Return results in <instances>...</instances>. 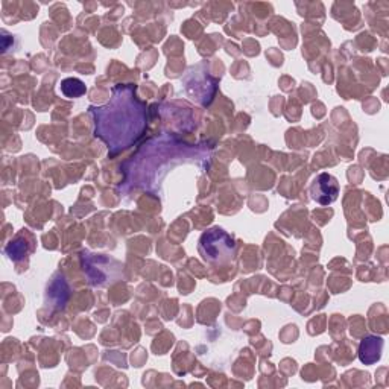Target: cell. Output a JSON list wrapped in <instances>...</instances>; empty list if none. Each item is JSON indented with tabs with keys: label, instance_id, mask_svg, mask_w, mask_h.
Instances as JSON below:
<instances>
[{
	"label": "cell",
	"instance_id": "obj_5",
	"mask_svg": "<svg viewBox=\"0 0 389 389\" xmlns=\"http://www.w3.org/2000/svg\"><path fill=\"white\" fill-rule=\"evenodd\" d=\"M61 92L69 99H75V97H81L85 94L87 87L78 78H66L64 81H61Z\"/></svg>",
	"mask_w": 389,
	"mask_h": 389
},
{
	"label": "cell",
	"instance_id": "obj_6",
	"mask_svg": "<svg viewBox=\"0 0 389 389\" xmlns=\"http://www.w3.org/2000/svg\"><path fill=\"white\" fill-rule=\"evenodd\" d=\"M6 252L9 254V257H11L13 260H18L22 259L25 256L26 252V242L23 243V240H16V242H11L6 248Z\"/></svg>",
	"mask_w": 389,
	"mask_h": 389
},
{
	"label": "cell",
	"instance_id": "obj_4",
	"mask_svg": "<svg viewBox=\"0 0 389 389\" xmlns=\"http://www.w3.org/2000/svg\"><path fill=\"white\" fill-rule=\"evenodd\" d=\"M383 339L378 336H368L362 340L361 347H359V357H361L362 364L373 365L382 356Z\"/></svg>",
	"mask_w": 389,
	"mask_h": 389
},
{
	"label": "cell",
	"instance_id": "obj_2",
	"mask_svg": "<svg viewBox=\"0 0 389 389\" xmlns=\"http://www.w3.org/2000/svg\"><path fill=\"white\" fill-rule=\"evenodd\" d=\"M199 254L209 264H227L236 254V240L221 228H211L199 239Z\"/></svg>",
	"mask_w": 389,
	"mask_h": 389
},
{
	"label": "cell",
	"instance_id": "obj_3",
	"mask_svg": "<svg viewBox=\"0 0 389 389\" xmlns=\"http://www.w3.org/2000/svg\"><path fill=\"white\" fill-rule=\"evenodd\" d=\"M339 194V183L328 173H321L312 184V198L321 204V206H328L336 201Z\"/></svg>",
	"mask_w": 389,
	"mask_h": 389
},
{
	"label": "cell",
	"instance_id": "obj_1",
	"mask_svg": "<svg viewBox=\"0 0 389 389\" xmlns=\"http://www.w3.org/2000/svg\"><path fill=\"white\" fill-rule=\"evenodd\" d=\"M94 135L114 155L137 142L146 131V104L135 94V87L118 85L110 102L92 106Z\"/></svg>",
	"mask_w": 389,
	"mask_h": 389
}]
</instances>
